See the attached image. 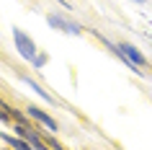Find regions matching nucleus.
Instances as JSON below:
<instances>
[{"label":"nucleus","instance_id":"nucleus-1","mask_svg":"<svg viewBox=\"0 0 152 150\" xmlns=\"http://www.w3.org/2000/svg\"><path fill=\"white\" fill-rule=\"evenodd\" d=\"M13 39H16V47H18V52L26 57V60H31V62H36V65H41L44 62V57H36V44H34L28 36H26L21 29H13Z\"/></svg>","mask_w":152,"mask_h":150},{"label":"nucleus","instance_id":"nucleus-2","mask_svg":"<svg viewBox=\"0 0 152 150\" xmlns=\"http://www.w3.org/2000/svg\"><path fill=\"white\" fill-rule=\"evenodd\" d=\"M119 52H121L124 57H126V60H129L132 65H139V67H144V65H147V60L142 57V52H137V49L132 47V44H119Z\"/></svg>","mask_w":152,"mask_h":150},{"label":"nucleus","instance_id":"nucleus-3","mask_svg":"<svg viewBox=\"0 0 152 150\" xmlns=\"http://www.w3.org/2000/svg\"><path fill=\"white\" fill-rule=\"evenodd\" d=\"M28 114H31L34 119H39L41 124H47L49 129H57V122H54V119H52V117H49V114H44V111H41V109H36V106H31V109H28Z\"/></svg>","mask_w":152,"mask_h":150},{"label":"nucleus","instance_id":"nucleus-4","mask_svg":"<svg viewBox=\"0 0 152 150\" xmlns=\"http://www.w3.org/2000/svg\"><path fill=\"white\" fill-rule=\"evenodd\" d=\"M18 132L23 134V140H28V142H31V148H44V142H41L39 137H36V132H31V129H26L23 124H18Z\"/></svg>","mask_w":152,"mask_h":150},{"label":"nucleus","instance_id":"nucleus-5","mask_svg":"<svg viewBox=\"0 0 152 150\" xmlns=\"http://www.w3.org/2000/svg\"><path fill=\"white\" fill-rule=\"evenodd\" d=\"M49 24H52V26H62L64 31H70V34H77V31H80L77 26H72V24H64L62 18H57V16H49Z\"/></svg>","mask_w":152,"mask_h":150},{"label":"nucleus","instance_id":"nucleus-6","mask_svg":"<svg viewBox=\"0 0 152 150\" xmlns=\"http://www.w3.org/2000/svg\"><path fill=\"white\" fill-rule=\"evenodd\" d=\"M3 140L8 142V145H13V148H21V150L31 148V142H28V140H16V137H10V134H3Z\"/></svg>","mask_w":152,"mask_h":150},{"label":"nucleus","instance_id":"nucleus-7","mask_svg":"<svg viewBox=\"0 0 152 150\" xmlns=\"http://www.w3.org/2000/svg\"><path fill=\"white\" fill-rule=\"evenodd\" d=\"M8 106H5V103H3V101H0V119H3V122H8V119H10V114H8Z\"/></svg>","mask_w":152,"mask_h":150}]
</instances>
